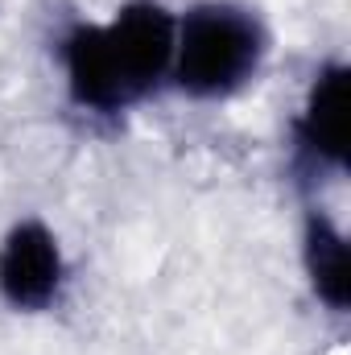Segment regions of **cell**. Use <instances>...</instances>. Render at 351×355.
<instances>
[{"mask_svg":"<svg viewBox=\"0 0 351 355\" xmlns=\"http://www.w3.org/2000/svg\"><path fill=\"white\" fill-rule=\"evenodd\" d=\"M174 17L157 0H128L108 25H75L62 42L71 99L99 116L132 107L174 67Z\"/></svg>","mask_w":351,"mask_h":355,"instance_id":"cell-1","label":"cell"},{"mask_svg":"<svg viewBox=\"0 0 351 355\" xmlns=\"http://www.w3.org/2000/svg\"><path fill=\"white\" fill-rule=\"evenodd\" d=\"M264 58L261 21L228 0H211L186 12L174 37V79L194 99H223L240 91Z\"/></svg>","mask_w":351,"mask_h":355,"instance_id":"cell-2","label":"cell"},{"mask_svg":"<svg viewBox=\"0 0 351 355\" xmlns=\"http://www.w3.org/2000/svg\"><path fill=\"white\" fill-rule=\"evenodd\" d=\"M67 261L58 248V236L42 219L17 223L0 244V297L12 310L37 314L50 310L62 293Z\"/></svg>","mask_w":351,"mask_h":355,"instance_id":"cell-3","label":"cell"},{"mask_svg":"<svg viewBox=\"0 0 351 355\" xmlns=\"http://www.w3.org/2000/svg\"><path fill=\"white\" fill-rule=\"evenodd\" d=\"M298 153L310 166L343 170L348 166V67L331 62L314 75L310 95L293 124Z\"/></svg>","mask_w":351,"mask_h":355,"instance_id":"cell-4","label":"cell"},{"mask_svg":"<svg viewBox=\"0 0 351 355\" xmlns=\"http://www.w3.org/2000/svg\"><path fill=\"white\" fill-rule=\"evenodd\" d=\"M302 265L310 277V289L323 306L343 314L351 306V261H348V240L331 223V215L310 211L306 232H302Z\"/></svg>","mask_w":351,"mask_h":355,"instance_id":"cell-5","label":"cell"}]
</instances>
